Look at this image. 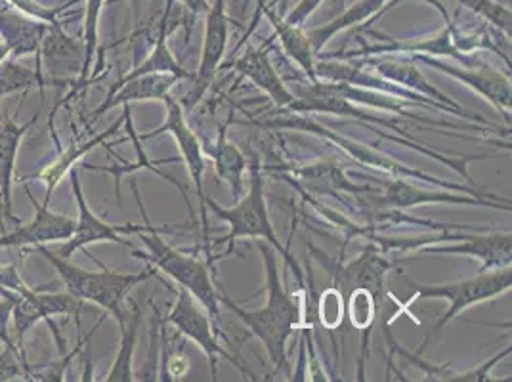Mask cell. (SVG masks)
Instances as JSON below:
<instances>
[{
	"label": "cell",
	"instance_id": "23",
	"mask_svg": "<svg viewBox=\"0 0 512 382\" xmlns=\"http://www.w3.org/2000/svg\"><path fill=\"white\" fill-rule=\"evenodd\" d=\"M226 130H228V123L224 127L218 128L216 140L211 142V140L203 138L201 146H203V153L213 159L218 178L230 186L234 201H239L245 191L243 174L247 170V157L243 155L241 149L228 140Z\"/></svg>",
	"mask_w": 512,
	"mask_h": 382
},
{
	"label": "cell",
	"instance_id": "3",
	"mask_svg": "<svg viewBox=\"0 0 512 382\" xmlns=\"http://www.w3.org/2000/svg\"><path fill=\"white\" fill-rule=\"evenodd\" d=\"M251 170V186L249 193L245 197H241L235 207L224 209L218 203H214L211 197L205 199V207L207 213H211L220 218L222 222H226L230 226V232L224 235L222 239H218L214 243V247H220L224 243H228L226 253L222 255L230 256L234 253L235 239L241 237H249V239H264L268 241L279 255L283 256V260L287 262V266L293 270V274L299 279V283H304V276L300 270L299 262L289 253V247H283V243L279 241L278 235L274 232V226L270 222V214H268V205H266V195H264V180H262V172H260V163L258 159H253L251 165H247Z\"/></svg>",
	"mask_w": 512,
	"mask_h": 382
},
{
	"label": "cell",
	"instance_id": "4",
	"mask_svg": "<svg viewBox=\"0 0 512 382\" xmlns=\"http://www.w3.org/2000/svg\"><path fill=\"white\" fill-rule=\"evenodd\" d=\"M138 239L148 247L150 253H142L138 249H132L134 258H142L150 262L153 268L167 274L174 279L180 289H186L213 319L214 329L218 337L228 340V335L222 331V316H220V293L214 285L209 262L186 255L178 249H174L157 232L150 234H138Z\"/></svg>",
	"mask_w": 512,
	"mask_h": 382
},
{
	"label": "cell",
	"instance_id": "8",
	"mask_svg": "<svg viewBox=\"0 0 512 382\" xmlns=\"http://www.w3.org/2000/svg\"><path fill=\"white\" fill-rule=\"evenodd\" d=\"M163 104L167 109L165 115V123L151 132L146 134H138V140H150V138H157L161 134H171L178 146V151L186 163V169L190 172L193 186H195V193L199 199V211H201V218H203V239H205V253H207V262L211 264V245H209V222H207V207H205V190H203V172H205V153H203V146H201V138L193 132L192 127L186 121V109L180 104L178 98H174L171 92L163 98Z\"/></svg>",
	"mask_w": 512,
	"mask_h": 382
},
{
	"label": "cell",
	"instance_id": "13",
	"mask_svg": "<svg viewBox=\"0 0 512 382\" xmlns=\"http://www.w3.org/2000/svg\"><path fill=\"white\" fill-rule=\"evenodd\" d=\"M230 18L226 12V0H214L213 6L205 14V39L201 48V62L197 75L193 77V88L190 92V106H195L203 94L213 85L214 77L226 54L228 37H230Z\"/></svg>",
	"mask_w": 512,
	"mask_h": 382
},
{
	"label": "cell",
	"instance_id": "5",
	"mask_svg": "<svg viewBox=\"0 0 512 382\" xmlns=\"http://www.w3.org/2000/svg\"><path fill=\"white\" fill-rule=\"evenodd\" d=\"M69 180H71V190L75 195V203H77V218H75V232L65 241L64 245L56 251V255L62 256L65 260H71V256L75 255L77 251H85L86 247L96 245V243H119L125 245L128 249H134V245L121 237V235H138L150 234V232H157V234H169L172 228H155L148 218V213L144 209V203L140 199V191L136 182H130V190L134 193V199L140 207V214L144 216V224H111L106 222L104 218H100L98 214L92 213L90 205L86 203L85 191L81 186V178L79 172L73 169L69 172Z\"/></svg>",
	"mask_w": 512,
	"mask_h": 382
},
{
	"label": "cell",
	"instance_id": "33",
	"mask_svg": "<svg viewBox=\"0 0 512 382\" xmlns=\"http://www.w3.org/2000/svg\"><path fill=\"white\" fill-rule=\"evenodd\" d=\"M318 318L329 333H335L337 329H341L344 318H346L344 316V297L335 285L321 293L320 300H318Z\"/></svg>",
	"mask_w": 512,
	"mask_h": 382
},
{
	"label": "cell",
	"instance_id": "28",
	"mask_svg": "<svg viewBox=\"0 0 512 382\" xmlns=\"http://www.w3.org/2000/svg\"><path fill=\"white\" fill-rule=\"evenodd\" d=\"M293 174L302 182V186L306 190L316 191V193H327L333 195L335 191H346L356 195V199L369 190L367 186L360 188L356 184H352L348 180V176H344L335 163H318V165H310V167H302V169L293 170Z\"/></svg>",
	"mask_w": 512,
	"mask_h": 382
},
{
	"label": "cell",
	"instance_id": "22",
	"mask_svg": "<svg viewBox=\"0 0 512 382\" xmlns=\"http://www.w3.org/2000/svg\"><path fill=\"white\" fill-rule=\"evenodd\" d=\"M360 64L373 67V71H375L379 77L386 79V81H392V83L404 86V88H409V90H413V92H419V94L428 96V98H432V100H436V102H440V104H446V106L457 109L459 113H463L470 121H478V123H482V125H486V127H491L490 123H488L484 117H480V115H476V113L469 115V111H467L465 107L459 106L455 100H451L442 90H438V88H434V86L430 85L427 79L423 77V73L419 71V67L411 64V62H398V60H388V58H386V60H384V58L375 60L373 56H365V60L360 62Z\"/></svg>",
	"mask_w": 512,
	"mask_h": 382
},
{
	"label": "cell",
	"instance_id": "1",
	"mask_svg": "<svg viewBox=\"0 0 512 382\" xmlns=\"http://www.w3.org/2000/svg\"><path fill=\"white\" fill-rule=\"evenodd\" d=\"M264 268L268 277V300L266 306L258 310H245L228 295L220 293V302L230 308L239 321L260 339L264 344L270 360L274 363V375H278L279 369L287 365V342L293 337V333L302 327H308L302 310V300L297 295H291L283 289L281 276L278 270V258L274 255V249L264 245L260 239L256 243Z\"/></svg>",
	"mask_w": 512,
	"mask_h": 382
},
{
	"label": "cell",
	"instance_id": "7",
	"mask_svg": "<svg viewBox=\"0 0 512 382\" xmlns=\"http://www.w3.org/2000/svg\"><path fill=\"white\" fill-rule=\"evenodd\" d=\"M266 125H268V127L297 128V130L314 132V134H318L321 138H325V140H329V142L337 144V146L344 149L350 157H354L356 161H360L363 165H369V167L384 170L386 174L396 176V178H417V180H423V182H427V184L438 186V188H444V190L463 191V193H469L472 197L493 199V201H499V203H511V201H507V199H503V197H499V195H495V193H491V191L469 190V188H465V186H461V184L444 182V180H440V178L428 176V174L421 172V170L409 169L406 165H402V163H398V161H394V159L386 157L383 153L373 151L371 148H365L363 144H360V142H354V140H350V138L339 136V134L331 132L329 128L321 127V125L314 123V121H310V119H306V117H293V119H289V121H279L278 119V121H274V123H266Z\"/></svg>",
	"mask_w": 512,
	"mask_h": 382
},
{
	"label": "cell",
	"instance_id": "35",
	"mask_svg": "<svg viewBox=\"0 0 512 382\" xmlns=\"http://www.w3.org/2000/svg\"><path fill=\"white\" fill-rule=\"evenodd\" d=\"M323 0H300L299 4L287 14V22L291 23V25H299L302 27V23L306 22L316 10H318V6H320Z\"/></svg>",
	"mask_w": 512,
	"mask_h": 382
},
{
	"label": "cell",
	"instance_id": "31",
	"mask_svg": "<svg viewBox=\"0 0 512 382\" xmlns=\"http://www.w3.org/2000/svg\"><path fill=\"white\" fill-rule=\"evenodd\" d=\"M107 0H86L85 22H83V43H85V65H83V73L79 83L73 86V92L67 96L71 98L73 94H77L83 86H86L90 79V71L98 54V44H100V18H102V10Z\"/></svg>",
	"mask_w": 512,
	"mask_h": 382
},
{
	"label": "cell",
	"instance_id": "39",
	"mask_svg": "<svg viewBox=\"0 0 512 382\" xmlns=\"http://www.w3.org/2000/svg\"><path fill=\"white\" fill-rule=\"evenodd\" d=\"M279 0H272V2H270V4H268V6H276V4H278Z\"/></svg>",
	"mask_w": 512,
	"mask_h": 382
},
{
	"label": "cell",
	"instance_id": "10",
	"mask_svg": "<svg viewBox=\"0 0 512 382\" xmlns=\"http://www.w3.org/2000/svg\"><path fill=\"white\" fill-rule=\"evenodd\" d=\"M85 308V302L79 298L65 293H37L29 285H25L18 293V300L14 304L12 312V329H14V344L23 350V340L29 335V331L39 323L48 321L54 333V339L58 342L60 352L64 354V339L60 337L58 325L54 318L58 316H73L77 325L81 327V312Z\"/></svg>",
	"mask_w": 512,
	"mask_h": 382
},
{
	"label": "cell",
	"instance_id": "11",
	"mask_svg": "<svg viewBox=\"0 0 512 382\" xmlns=\"http://www.w3.org/2000/svg\"><path fill=\"white\" fill-rule=\"evenodd\" d=\"M85 65V43L83 39H75L65 33L62 23L56 20L48 23L44 33L37 73L46 79L50 86L77 85Z\"/></svg>",
	"mask_w": 512,
	"mask_h": 382
},
{
	"label": "cell",
	"instance_id": "27",
	"mask_svg": "<svg viewBox=\"0 0 512 382\" xmlns=\"http://www.w3.org/2000/svg\"><path fill=\"white\" fill-rule=\"evenodd\" d=\"M386 2L388 0H358L356 4L346 8L341 16H337L335 20L306 31V37H308V41L312 44L314 52L320 54L321 48L329 43L337 33L344 31V29L356 27L360 23L373 20L375 16H379L383 12Z\"/></svg>",
	"mask_w": 512,
	"mask_h": 382
},
{
	"label": "cell",
	"instance_id": "29",
	"mask_svg": "<svg viewBox=\"0 0 512 382\" xmlns=\"http://www.w3.org/2000/svg\"><path fill=\"white\" fill-rule=\"evenodd\" d=\"M132 312H128L127 319L119 325L121 327V344L117 350L115 361L109 369V375L106 382H132L136 381L132 361H134V350L138 342V329H140V319L142 312L134 300H130Z\"/></svg>",
	"mask_w": 512,
	"mask_h": 382
},
{
	"label": "cell",
	"instance_id": "21",
	"mask_svg": "<svg viewBox=\"0 0 512 382\" xmlns=\"http://www.w3.org/2000/svg\"><path fill=\"white\" fill-rule=\"evenodd\" d=\"M48 23L50 22L33 18L14 6L0 8V39L8 46L10 58L20 60L35 56L39 60V50Z\"/></svg>",
	"mask_w": 512,
	"mask_h": 382
},
{
	"label": "cell",
	"instance_id": "12",
	"mask_svg": "<svg viewBox=\"0 0 512 382\" xmlns=\"http://www.w3.org/2000/svg\"><path fill=\"white\" fill-rule=\"evenodd\" d=\"M411 60L428 65L451 79L461 81L463 85L472 88L476 94H480L484 100H488L491 106L495 107L503 119L511 125L512 92L511 75L501 73L499 69L491 67L488 62H480L474 67H463L444 62L440 58H430L425 54H411Z\"/></svg>",
	"mask_w": 512,
	"mask_h": 382
},
{
	"label": "cell",
	"instance_id": "32",
	"mask_svg": "<svg viewBox=\"0 0 512 382\" xmlns=\"http://www.w3.org/2000/svg\"><path fill=\"white\" fill-rule=\"evenodd\" d=\"M455 2L469 8L474 14L482 16L486 22L490 23L491 27H495L511 37L512 16L509 6H503L497 0H455Z\"/></svg>",
	"mask_w": 512,
	"mask_h": 382
},
{
	"label": "cell",
	"instance_id": "19",
	"mask_svg": "<svg viewBox=\"0 0 512 382\" xmlns=\"http://www.w3.org/2000/svg\"><path fill=\"white\" fill-rule=\"evenodd\" d=\"M178 81L180 79L171 73H151L134 77L121 85H113L107 92L106 100L90 113L88 121L94 123L115 107L132 106L136 102H163Z\"/></svg>",
	"mask_w": 512,
	"mask_h": 382
},
{
	"label": "cell",
	"instance_id": "14",
	"mask_svg": "<svg viewBox=\"0 0 512 382\" xmlns=\"http://www.w3.org/2000/svg\"><path fill=\"white\" fill-rule=\"evenodd\" d=\"M27 197L35 207V216L31 222L18 224V228L10 234L0 235V249H23V247H39L46 243L67 241L75 232V218L67 214L54 213L48 205H41L33 193L27 190Z\"/></svg>",
	"mask_w": 512,
	"mask_h": 382
},
{
	"label": "cell",
	"instance_id": "9",
	"mask_svg": "<svg viewBox=\"0 0 512 382\" xmlns=\"http://www.w3.org/2000/svg\"><path fill=\"white\" fill-rule=\"evenodd\" d=\"M167 323H171L172 327L182 337L193 340L207 354L213 381H216V375H218V358L230 361L247 379L258 381V377H255V373L243 361L220 346L213 319L207 314L205 308L199 306V302L186 289L178 291L176 302H174V306H172L171 312L167 316Z\"/></svg>",
	"mask_w": 512,
	"mask_h": 382
},
{
	"label": "cell",
	"instance_id": "26",
	"mask_svg": "<svg viewBox=\"0 0 512 382\" xmlns=\"http://www.w3.org/2000/svg\"><path fill=\"white\" fill-rule=\"evenodd\" d=\"M512 346L509 348H503L499 354H495L493 358L488 361H484L480 367L476 369H470L465 373H455V371H449L446 367H434V365H428L425 361L419 358V354H409L406 350H402L398 346V342L390 348V354H388V369L392 367V361H394V354H400L402 358H406L409 363H413L415 367L423 369L427 373L428 377L425 381H436V382H491L493 379L490 377V371L505 358L511 356Z\"/></svg>",
	"mask_w": 512,
	"mask_h": 382
},
{
	"label": "cell",
	"instance_id": "16",
	"mask_svg": "<svg viewBox=\"0 0 512 382\" xmlns=\"http://www.w3.org/2000/svg\"><path fill=\"white\" fill-rule=\"evenodd\" d=\"M272 41H274V37L268 39L258 48L249 46L245 50V54H241L228 67H232L239 75L249 79L256 88H260L278 109H287L293 104L295 94L283 83L276 67L270 62V43Z\"/></svg>",
	"mask_w": 512,
	"mask_h": 382
},
{
	"label": "cell",
	"instance_id": "18",
	"mask_svg": "<svg viewBox=\"0 0 512 382\" xmlns=\"http://www.w3.org/2000/svg\"><path fill=\"white\" fill-rule=\"evenodd\" d=\"M41 111V109H39ZM39 111L23 125H18L12 117L0 119V218L12 224H22V220L12 211V188L16 159L27 130L39 121Z\"/></svg>",
	"mask_w": 512,
	"mask_h": 382
},
{
	"label": "cell",
	"instance_id": "37",
	"mask_svg": "<svg viewBox=\"0 0 512 382\" xmlns=\"http://www.w3.org/2000/svg\"><path fill=\"white\" fill-rule=\"evenodd\" d=\"M6 58H10V52H8V46L0 39V64H2Z\"/></svg>",
	"mask_w": 512,
	"mask_h": 382
},
{
	"label": "cell",
	"instance_id": "38",
	"mask_svg": "<svg viewBox=\"0 0 512 382\" xmlns=\"http://www.w3.org/2000/svg\"><path fill=\"white\" fill-rule=\"evenodd\" d=\"M499 4H503V6H509L511 8V0H497Z\"/></svg>",
	"mask_w": 512,
	"mask_h": 382
},
{
	"label": "cell",
	"instance_id": "6",
	"mask_svg": "<svg viewBox=\"0 0 512 382\" xmlns=\"http://www.w3.org/2000/svg\"><path fill=\"white\" fill-rule=\"evenodd\" d=\"M512 289L511 266L482 270L478 276L455 281V283H440V285H417L415 295L411 300H446L448 312L438 319L434 325V333L442 331L449 321L457 318L463 310L470 306L488 302L491 298L499 297Z\"/></svg>",
	"mask_w": 512,
	"mask_h": 382
},
{
	"label": "cell",
	"instance_id": "25",
	"mask_svg": "<svg viewBox=\"0 0 512 382\" xmlns=\"http://www.w3.org/2000/svg\"><path fill=\"white\" fill-rule=\"evenodd\" d=\"M383 298L375 297L369 289L365 287H354L346 297H344V316L356 327L362 331V352L358 360V381H365V363L369 358V340H371V327L375 323L377 316L383 312Z\"/></svg>",
	"mask_w": 512,
	"mask_h": 382
},
{
	"label": "cell",
	"instance_id": "17",
	"mask_svg": "<svg viewBox=\"0 0 512 382\" xmlns=\"http://www.w3.org/2000/svg\"><path fill=\"white\" fill-rule=\"evenodd\" d=\"M128 113H130V106H123V115H121L117 121H113L111 127H107L104 132L92 136L90 140H85V142L73 140L67 148H60L58 157H56L50 165H46L43 170L31 174V176H25V178H22V182H29V180L43 182L44 188H46V193H44V205H50V199H52L54 191L62 184V180H64L65 176H69V172L73 170V167H75L79 161H83L92 149L102 146L107 138L115 136V134L119 132V128L123 127Z\"/></svg>",
	"mask_w": 512,
	"mask_h": 382
},
{
	"label": "cell",
	"instance_id": "30",
	"mask_svg": "<svg viewBox=\"0 0 512 382\" xmlns=\"http://www.w3.org/2000/svg\"><path fill=\"white\" fill-rule=\"evenodd\" d=\"M46 86H48V83H46L44 77H41L33 69H27L25 65L20 64L14 58H6L0 64V100L8 98L12 94H18V92L25 94V92L35 90V88L41 92V98L44 100Z\"/></svg>",
	"mask_w": 512,
	"mask_h": 382
},
{
	"label": "cell",
	"instance_id": "15",
	"mask_svg": "<svg viewBox=\"0 0 512 382\" xmlns=\"http://www.w3.org/2000/svg\"><path fill=\"white\" fill-rule=\"evenodd\" d=\"M440 205V203H449V205H469V207H493V209H503L511 213V203H499L493 199H482V197H472V195H457L451 190H425L417 188L406 178H394L384 184V191L381 193V205L388 209H398L406 211L413 207L421 205Z\"/></svg>",
	"mask_w": 512,
	"mask_h": 382
},
{
	"label": "cell",
	"instance_id": "24",
	"mask_svg": "<svg viewBox=\"0 0 512 382\" xmlns=\"http://www.w3.org/2000/svg\"><path fill=\"white\" fill-rule=\"evenodd\" d=\"M258 8L268 18V22L272 23L274 39H279L285 54L299 65L310 83H316L318 81L316 69H314L316 67V52L308 41L306 33L302 31V27L291 25L285 18H281L274 12V6H268L262 0H258Z\"/></svg>",
	"mask_w": 512,
	"mask_h": 382
},
{
	"label": "cell",
	"instance_id": "20",
	"mask_svg": "<svg viewBox=\"0 0 512 382\" xmlns=\"http://www.w3.org/2000/svg\"><path fill=\"white\" fill-rule=\"evenodd\" d=\"M423 251L434 255H463L478 258L482 262V270H493L511 266L512 262V235L511 232L503 234L470 235L465 234L463 239L453 241V245L434 247L428 245ZM480 270V272H482Z\"/></svg>",
	"mask_w": 512,
	"mask_h": 382
},
{
	"label": "cell",
	"instance_id": "36",
	"mask_svg": "<svg viewBox=\"0 0 512 382\" xmlns=\"http://www.w3.org/2000/svg\"><path fill=\"white\" fill-rule=\"evenodd\" d=\"M186 8H188V12H192L195 16H199V14H207L209 12V2L207 0H180Z\"/></svg>",
	"mask_w": 512,
	"mask_h": 382
},
{
	"label": "cell",
	"instance_id": "34",
	"mask_svg": "<svg viewBox=\"0 0 512 382\" xmlns=\"http://www.w3.org/2000/svg\"><path fill=\"white\" fill-rule=\"evenodd\" d=\"M0 344H14V339L10 337V323H12V312H14V304L18 300V295L2 291L0 293Z\"/></svg>",
	"mask_w": 512,
	"mask_h": 382
},
{
	"label": "cell",
	"instance_id": "2",
	"mask_svg": "<svg viewBox=\"0 0 512 382\" xmlns=\"http://www.w3.org/2000/svg\"><path fill=\"white\" fill-rule=\"evenodd\" d=\"M37 253L43 256L44 260L56 270L58 277L64 283L65 291L83 302H92L104 308L109 316L117 319L121 325L127 319V310L125 302L128 295L134 287L140 283L148 281L150 277L157 276V268L150 264L148 270L140 274H121V272H111V270H100V272H90L85 268L75 266L71 260H65L62 256L56 255L48 247L39 245L35 247Z\"/></svg>",
	"mask_w": 512,
	"mask_h": 382
}]
</instances>
